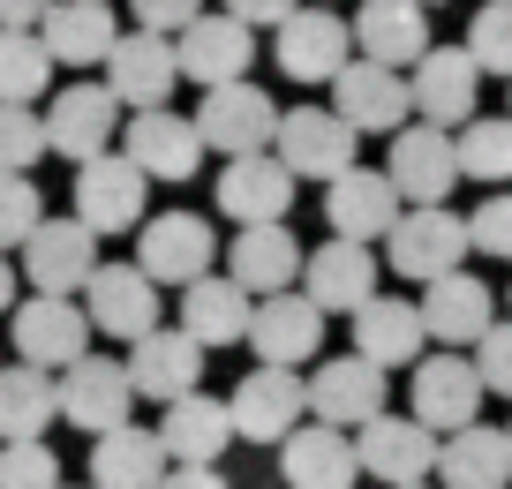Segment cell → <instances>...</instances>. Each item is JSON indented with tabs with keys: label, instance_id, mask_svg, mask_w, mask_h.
<instances>
[{
	"label": "cell",
	"instance_id": "obj_1",
	"mask_svg": "<svg viewBox=\"0 0 512 489\" xmlns=\"http://www.w3.org/2000/svg\"><path fill=\"white\" fill-rule=\"evenodd\" d=\"M467 249H475V234H467V219L452 204H407L400 219H392V234H384V264L400 271V279H415V286L460 271Z\"/></svg>",
	"mask_w": 512,
	"mask_h": 489
},
{
	"label": "cell",
	"instance_id": "obj_2",
	"mask_svg": "<svg viewBox=\"0 0 512 489\" xmlns=\"http://www.w3.org/2000/svg\"><path fill=\"white\" fill-rule=\"evenodd\" d=\"M234 437L241 444H287L294 429L309 422V377L287 362H256L249 377L234 384Z\"/></svg>",
	"mask_w": 512,
	"mask_h": 489
},
{
	"label": "cell",
	"instance_id": "obj_3",
	"mask_svg": "<svg viewBox=\"0 0 512 489\" xmlns=\"http://www.w3.org/2000/svg\"><path fill=\"white\" fill-rule=\"evenodd\" d=\"M437 444H445V437H437V429L422 422L415 407H407V414L384 407V414H369V422L354 429L362 474H369V482H384V489H400V482H430V474H437Z\"/></svg>",
	"mask_w": 512,
	"mask_h": 489
},
{
	"label": "cell",
	"instance_id": "obj_4",
	"mask_svg": "<svg viewBox=\"0 0 512 489\" xmlns=\"http://www.w3.org/2000/svg\"><path fill=\"white\" fill-rule=\"evenodd\" d=\"M144 196H151V174L128 151H98L76 166V219L91 234H136L144 226Z\"/></svg>",
	"mask_w": 512,
	"mask_h": 489
},
{
	"label": "cell",
	"instance_id": "obj_5",
	"mask_svg": "<svg viewBox=\"0 0 512 489\" xmlns=\"http://www.w3.org/2000/svg\"><path fill=\"white\" fill-rule=\"evenodd\" d=\"M196 128H204V151L219 158H241V151H272L279 136V106L264 83L234 76V83H211L204 106H196Z\"/></svg>",
	"mask_w": 512,
	"mask_h": 489
},
{
	"label": "cell",
	"instance_id": "obj_6",
	"mask_svg": "<svg viewBox=\"0 0 512 489\" xmlns=\"http://www.w3.org/2000/svg\"><path fill=\"white\" fill-rule=\"evenodd\" d=\"M354 143H362V128L339 106H294V113H279L272 151L294 166V181H332L354 166Z\"/></svg>",
	"mask_w": 512,
	"mask_h": 489
},
{
	"label": "cell",
	"instance_id": "obj_7",
	"mask_svg": "<svg viewBox=\"0 0 512 489\" xmlns=\"http://www.w3.org/2000/svg\"><path fill=\"white\" fill-rule=\"evenodd\" d=\"M121 121H128V106L113 98V83H68V91H53V106H46V143H53V158L83 166V158L113 151Z\"/></svg>",
	"mask_w": 512,
	"mask_h": 489
},
{
	"label": "cell",
	"instance_id": "obj_8",
	"mask_svg": "<svg viewBox=\"0 0 512 489\" xmlns=\"http://www.w3.org/2000/svg\"><path fill=\"white\" fill-rule=\"evenodd\" d=\"M204 339L189 332V324H151L144 339H128V384H136V399H151V407H166V399L196 392L204 384Z\"/></svg>",
	"mask_w": 512,
	"mask_h": 489
},
{
	"label": "cell",
	"instance_id": "obj_9",
	"mask_svg": "<svg viewBox=\"0 0 512 489\" xmlns=\"http://www.w3.org/2000/svg\"><path fill=\"white\" fill-rule=\"evenodd\" d=\"M241 347L256 354V362H317L324 354V309L302 294V286H279V294H256V316H249V339Z\"/></svg>",
	"mask_w": 512,
	"mask_h": 489
},
{
	"label": "cell",
	"instance_id": "obj_10",
	"mask_svg": "<svg viewBox=\"0 0 512 489\" xmlns=\"http://www.w3.org/2000/svg\"><path fill=\"white\" fill-rule=\"evenodd\" d=\"M392 407V369L369 362L362 347L339 354V362H317L309 369V414L317 422H339V429H362L369 414Z\"/></svg>",
	"mask_w": 512,
	"mask_h": 489
},
{
	"label": "cell",
	"instance_id": "obj_11",
	"mask_svg": "<svg viewBox=\"0 0 512 489\" xmlns=\"http://www.w3.org/2000/svg\"><path fill=\"white\" fill-rule=\"evenodd\" d=\"M136 264L151 271L159 286H189V279H204V271H219V234H211V219H196V211H159V219H144L136 226Z\"/></svg>",
	"mask_w": 512,
	"mask_h": 489
},
{
	"label": "cell",
	"instance_id": "obj_12",
	"mask_svg": "<svg viewBox=\"0 0 512 489\" xmlns=\"http://www.w3.org/2000/svg\"><path fill=\"white\" fill-rule=\"evenodd\" d=\"M121 151L144 166L151 181H189L204 166V128L196 113H174V106H136L121 121Z\"/></svg>",
	"mask_w": 512,
	"mask_h": 489
},
{
	"label": "cell",
	"instance_id": "obj_13",
	"mask_svg": "<svg viewBox=\"0 0 512 489\" xmlns=\"http://www.w3.org/2000/svg\"><path fill=\"white\" fill-rule=\"evenodd\" d=\"M482 369L467 362V347H430L415 362V384H407V407L422 414V422L445 437V429H460V422H475L482 414Z\"/></svg>",
	"mask_w": 512,
	"mask_h": 489
},
{
	"label": "cell",
	"instance_id": "obj_14",
	"mask_svg": "<svg viewBox=\"0 0 512 489\" xmlns=\"http://www.w3.org/2000/svg\"><path fill=\"white\" fill-rule=\"evenodd\" d=\"M332 106L347 113L362 136H392V128H407V113H415V83H407V68H384V61H347L332 83Z\"/></svg>",
	"mask_w": 512,
	"mask_h": 489
},
{
	"label": "cell",
	"instance_id": "obj_15",
	"mask_svg": "<svg viewBox=\"0 0 512 489\" xmlns=\"http://www.w3.org/2000/svg\"><path fill=\"white\" fill-rule=\"evenodd\" d=\"M384 174L407 204H445L460 189V151H452V128L415 121V128H392V151H384Z\"/></svg>",
	"mask_w": 512,
	"mask_h": 489
},
{
	"label": "cell",
	"instance_id": "obj_16",
	"mask_svg": "<svg viewBox=\"0 0 512 489\" xmlns=\"http://www.w3.org/2000/svg\"><path fill=\"white\" fill-rule=\"evenodd\" d=\"M159 294L166 286L151 279L144 264H98L91 279H83V309H91V332L106 339H144L151 324H159Z\"/></svg>",
	"mask_w": 512,
	"mask_h": 489
},
{
	"label": "cell",
	"instance_id": "obj_17",
	"mask_svg": "<svg viewBox=\"0 0 512 489\" xmlns=\"http://www.w3.org/2000/svg\"><path fill=\"white\" fill-rule=\"evenodd\" d=\"M16 354L38 369H68L76 354H91V309L76 294H38L16 301Z\"/></svg>",
	"mask_w": 512,
	"mask_h": 489
},
{
	"label": "cell",
	"instance_id": "obj_18",
	"mask_svg": "<svg viewBox=\"0 0 512 489\" xmlns=\"http://www.w3.org/2000/svg\"><path fill=\"white\" fill-rule=\"evenodd\" d=\"M98 241L91 226L68 211V219H38L31 241H23V279L38 286V294H83V279L98 271Z\"/></svg>",
	"mask_w": 512,
	"mask_h": 489
},
{
	"label": "cell",
	"instance_id": "obj_19",
	"mask_svg": "<svg viewBox=\"0 0 512 489\" xmlns=\"http://www.w3.org/2000/svg\"><path fill=\"white\" fill-rule=\"evenodd\" d=\"M347 53H354V31L332 8H294L272 31V61H279V76H294V83H332L339 68H347Z\"/></svg>",
	"mask_w": 512,
	"mask_h": 489
},
{
	"label": "cell",
	"instance_id": "obj_20",
	"mask_svg": "<svg viewBox=\"0 0 512 489\" xmlns=\"http://www.w3.org/2000/svg\"><path fill=\"white\" fill-rule=\"evenodd\" d=\"M211 196H219V211L234 226L287 219L294 211V166L279 151H241V158H226V174L211 181Z\"/></svg>",
	"mask_w": 512,
	"mask_h": 489
},
{
	"label": "cell",
	"instance_id": "obj_21",
	"mask_svg": "<svg viewBox=\"0 0 512 489\" xmlns=\"http://www.w3.org/2000/svg\"><path fill=\"white\" fill-rule=\"evenodd\" d=\"M106 83H113V98H121L128 113L136 106H166L174 98V83H181V53H174V38L166 31H121L113 38V53H106Z\"/></svg>",
	"mask_w": 512,
	"mask_h": 489
},
{
	"label": "cell",
	"instance_id": "obj_22",
	"mask_svg": "<svg viewBox=\"0 0 512 489\" xmlns=\"http://www.w3.org/2000/svg\"><path fill=\"white\" fill-rule=\"evenodd\" d=\"M128 407H136L128 362H113V354H76V362L61 369V422H76L83 437L128 422Z\"/></svg>",
	"mask_w": 512,
	"mask_h": 489
},
{
	"label": "cell",
	"instance_id": "obj_23",
	"mask_svg": "<svg viewBox=\"0 0 512 489\" xmlns=\"http://www.w3.org/2000/svg\"><path fill=\"white\" fill-rule=\"evenodd\" d=\"M415 121H437V128H460V121H475V98H482V61L467 46H430L415 61Z\"/></svg>",
	"mask_w": 512,
	"mask_h": 489
},
{
	"label": "cell",
	"instance_id": "obj_24",
	"mask_svg": "<svg viewBox=\"0 0 512 489\" xmlns=\"http://www.w3.org/2000/svg\"><path fill=\"white\" fill-rule=\"evenodd\" d=\"M302 294L317 301L324 316H354L369 294H377V256H369V241L332 234L324 249H309L302 256Z\"/></svg>",
	"mask_w": 512,
	"mask_h": 489
},
{
	"label": "cell",
	"instance_id": "obj_25",
	"mask_svg": "<svg viewBox=\"0 0 512 489\" xmlns=\"http://www.w3.org/2000/svg\"><path fill=\"white\" fill-rule=\"evenodd\" d=\"M174 53H181V83H234V76H249V61H256V31L241 16H226V8H204V16L189 23V31L174 38Z\"/></svg>",
	"mask_w": 512,
	"mask_h": 489
},
{
	"label": "cell",
	"instance_id": "obj_26",
	"mask_svg": "<svg viewBox=\"0 0 512 489\" xmlns=\"http://www.w3.org/2000/svg\"><path fill=\"white\" fill-rule=\"evenodd\" d=\"M400 211H407V196L392 189V174H384V166H347V174L324 181V219H332V234L384 241Z\"/></svg>",
	"mask_w": 512,
	"mask_h": 489
},
{
	"label": "cell",
	"instance_id": "obj_27",
	"mask_svg": "<svg viewBox=\"0 0 512 489\" xmlns=\"http://www.w3.org/2000/svg\"><path fill=\"white\" fill-rule=\"evenodd\" d=\"M279 474H287V489H354V474H362L354 429L317 422V414H309V422L279 444Z\"/></svg>",
	"mask_w": 512,
	"mask_h": 489
},
{
	"label": "cell",
	"instance_id": "obj_28",
	"mask_svg": "<svg viewBox=\"0 0 512 489\" xmlns=\"http://www.w3.org/2000/svg\"><path fill=\"white\" fill-rule=\"evenodd\" d=\"M422 324H430V347H475L497 324V294L475 279V271H445V279L422 286Z\"/></svg>",
	"mask_w": 512,
	"mask_h": 489
},
{
	"label": "cell",
	"instance_id": "obj_29",
	"mask_svg": "<svg viewBox=\"0 0 512 489\" xmlns=\"http://www.w3.org/2000/svg\"><path fill=\"white\" fill-rule=\"evenodd\" d=\"M38 38H46V53L61 68H106L113 38H121V16H113V0H46Z\"/></svg>",
	"mask_w": 512,
	"mask_h": 489
},
{
	"label": "cell",
	"instance_id": "obj_30",
	"mask_svg": "<svg viewBox=\"0 0 512 489\" xmlns=\"http://www.w3.org/2000/svg\"><path fill=\"white\" fill-rule=\"evenodd\" d=\"M159 437H166V459H181V467H219V452L234 444V407L196 384V392L159 407Z\"/></svg>",
	"mask_w": 512,
	"mask_h": 489
},
{
	"label": "cell",
	"instance_id": "obj_31",
	"mask_svg": "<svg viewBox=\"0 0 512 489\" xmlns=\"http://www.w3.org/2000/svg\"><path fill=\"white\" fill-rule=\"evenodd\" d=\"M354 347L384 369H415L430 354V324H422V301H400V294H369L354 309Z\"/></svg>",
	"mask_w": 512,
	"mask_h": 489
},
{
	"label": "cell",
	"instance_id": "obj_32",
	"mask_svg": "<svg viewBox=\"0 0 512 489\" xmlns=\"http://www.w3.org/2000/svg\"><path fill=\"white\" fill-rule=\"evenodd\" d=\"M249 316H256V294L234 271H204V279L181 286V324H189L204 347H241V339H249Z\"/></svg>",
	"mask_w": 512,
	"mask_h": 489
},
{
	"label": "cell",
	"instance_id": "obj_33",
	"mask_svg": "<svg viewBox=\"0 0 512 489\" xmlns=\"http://www.w3.org/2000/svg\"><path fill=\"white\" fill-rule=\"evenodd\" d=\"M354 46H362L369 61H384V68L422 61V53L437 46L430 8H422V0H362V8H354Z\"/></svg>",
	"mask_w": 512,
	"mask_h": 489
},
{
	"label": "cell",
	"instance_id": "obj_34",
	"mask_svg": "<svg viewBox=\"0 0 512 489\" xmlns=\"http://www.w3.org/2000/svg\"><path fill=\"white\" fill-rule=\"evenodd\" d=\"M437 482L445 489H505L512 482V437L490 429L482 414L460 422V429H445V444H437Z\"/></svg>",
	"mask_w": 512,
	"mask_h": 489
},
{
	"label": "cell",
	"instance_id": "obj_35",
	"mask_svg": "<svg viewBox=\"0 0 512 489\" xmlns=\"http://www.w3.org/2000/svg\"><path fill=\"white\" fill-rule=\"evenodd\" d=\"M226 271H234L249 294H279V286L302 279V241L287 234V219L234 226V241H226Z\"/></svg>",
	"mask_w": 512,
	"mask_h": 489
},
{
	"label": "cell",
	"instance_id": "obj_36",
	"mask_svg": "<svg viewBox=\"0 0 512 489\" xmlns=\"http://www.w3.org/2000/svg\"><path fill=\"white\" fill-rule=\"evenodd\" d=\"M166 467H174V459H166L159 429L113 422V429H98V437H91V482H106V489H159Z\"/></svg>",
	"mask_w": 512,
	"mask_h": 489
},
{
	"label": "cell",
	"instance_id": "obj_37",
	"mask_svg": "<svg viewBox=\"0 0 512 489\" xmlns=\"http://www.w3.org/2000/svg\"><path fill=\"white\" fill-rule=\"evenodd\" d=\"M61 422V369L38 362H0V437H46Z\"/></svg>",
	"mask_w": 512,
	"mask_h": 489
},
{
	"label": "cell",
	"instance_id": "obj_38",
	"mask_svg": "<svg viewBox=\"0 0 512 489\" xmlns=\"http://www.w3.org/2000/svg\"><path fill=\"white\" fill-rule=\"evenodd\" d=\"M460 181H512V113H475L452 128Z\"/></svg>",
	"mask_w": 512,
	"mask_h": 489
},
{
	"label": "cell",
	"instance_id": "obj_39",
	"mask_svg": "<svg viewBox=\"0 0 512 489\" xmlns=\"http://www.w3.org/2000/svg\"><path fill=\"white\" fill-rule=\"evenodd\" d=\"M53 53L38 31H0V98H16V106H38L53 91Z\"/></svg>",
	"mask_w": 512,
	"mask_h": 489
},
{
	"label": "cell",
	"instance_id": "obj_40",
	"mask_svg": "<svg viewBox=\"0 0 512 489\" xmlns=\"http://www.w3.org/2000/svg\"><path fill=\"white\" fill-rule=\"evenodd\" d=\"M46 151H53V143H46V113L0 98V174H31Z\"/></svg>",
	"mask_w": 512,
	"mask_h": 489
},
{
	"label": "cell",
	"instance_id": "obj_41",
	"mask_svg": "<svg viewBox=\"0 0 512 489\" xmlns=\"http://www.w3.org/2000/svg\"><path fill=\"white\" fill-rule=\"evenodd\" d=\"M0 489H61V459L46 437H0Z\"/></svg>",
	"mask_w": 512,
	"mask_h": 489
},
{
	"label": "cell",
	"instance_id": "obj_42",
	"mask_svg": "<svg viewBox=\"0 0 512 489\" xmlns=\"http://www.w3.org/2000/svg\"><path fill=\"white\" fill-rule=\"evenodd\" d=\"M467 53L482 61V76H505L512 83V0H482V8H475Z\"/></svg>",
	"mask_w": 512,
	"mask_h": 489
},
{
	"label": "cell",
	"instance_id": "obj_43",
	"mask_svg": "<svg viewBox=\"0 0 512 489\" xmlns=\"http://www.w3.org/2000/svg\"><path fill=\"white\" fill-rule=\"evenodd\" d=\"M38 219H46L38 181H31V174H0V249H23Z\"/></svg>",
	"mask_w": 512,
	"mask_h": 489
},
{
	"label": "cell",
	"instance_id": "obj_44",
	"mask_svg": "<svg viewBox=\"0 0 512 489\" xmlns=\"http://www.w3.org/2000/svg\"><path fill=\"white\" fill-rule=\"evenodd\" d=\"M475 369H482V392L512 399V316H497L490 332L475 339Z\"/></svg>",
	"mask_w": 512,
	"mask_h": 489
},
{
	"label": "cell",
	"instance_id": "obj_45",
	"mask_svg": "<svg viewBox=\"0 0 512 489\" xmlns=\"http://www.w3.org/2000/svg\"><path fill=\"white\" fill-rule=\"evenodd\" d=\"M467 234H475V249H482V256H505V264H512V189L482 196L475 219H467Z\"/></svg>",
	"mask_w": 512,
	"mask_h": 489
},
{
	"label": "cell",
	"instance_id": "obj_46",
	"mask_svg": "<svg viewBox=\"0 0 512 489\" xmlns=\"http://www.w3.org/2000/svg\"><path fill=\"white\" fill-rule=\"evenodd\" d=\"M128 16L144 23V31H166V38H181L196 16H204V0H128Z\"/></svg>",
	"mask_w": 512,
	"mask_h": 489
},
{
	"label": "cell",
	"instance_id": "obj_47",
	"mask_svg": "<svg viewBox=\"0 0 512 489\" xmlns=\"http://www.w3.org/2000/svg\"><path fill=\"white\" fill-rule=\"evenodd\" d=\"M226 16H241L249 31H279L294 16V0H226Z\"/></svg>",
	"mask_w": 512,
	"mask_h": 489
},
{
	"label": "cell",
	"instance_id": "obj_48",
	"mask_svg": "<svg viewBox=\"0 0 512 489\" xmlns=\"http://www.w3.org/2000/svg\"><path fill=\"white\" fill-rule=\"evenodd\" d=\"M159 489H234V482H226L219 467H181V459H174V467L159 474Z\"/></svg>",
	"mask_w": 512,
	"mask_h": 489
},
{
	"label": "cell",
	"instance_id": "obj_49",
	"mask_svg": "<svg viewBox=\"0 0 512 489\" xmlns=\"http://www.w3.org/2000/svg\"><path fill=\"white\" fill-rule=\"evenodd\" d=\"M46 0H0V31H38Z\"/></svg>",
	"mask_w": 512,
	"mask_h": 489
},
{
	"label": "cell",
	"instance_id": "obj_50",
	"mask_svg": "<svg viewBox=\"0 0 512 489\" xmlns=\"http://www.w3.org/2000/svg\"><path fill=\"white\" fill-rule=\"evenodd\" d=\"M0 309H16V264H8V249H0Z\"/></svg>",
	"mask_w": 512,
	"mask_h": 489
},
{
	"label": "cell",
	"instance_id": "obj_51",
	"mask_svg": "<svg viewBox=\"0 0 512 489\" xmlns=\"http://www.w3.org/2000/svg\"><path fill=\"white\" fill-rule=\"evenodd\" d=\"M61 489H106V482H61Z\"/></svg>",
	"mask_w": 512,
	"mask_h": 489
},
{
	"label": "cell",
	"instance_id": "obj_52",
	"mask_svg": "<svg viewBox=\"0 0 512 489\" xmlns=\"http://www.w3.org/2000/svg\"><path fill=\"white\" fill-rule=\"evenodd\" d=\"M400 489H430V482H400Z\"/></svg>",
	"mask_w": 512,
	"mask_h": 489
},
{
	"label": "cell",
	"instance_id": "obj_53",
	"mask_svg": "<svg viewBox=\"0 0 512 489\" xmlns=\"http://www.w3.org/2000/svg\"><path fill=\"white\" fill-rule=\"evenodd\" d=\"M422 8H437V0H422Z\"/></svg>",
	"mask_w": 512,
	"mask_h": 489
},
{
	"label": "cell",
	"instance_id": "obj_54",
	"mask_svg": "<svg viewBox=\"0 0 512 489\" xmlns=\"http://www.w3.org/2000/svg\"><path fill=\"white\" fill-rule=\"evenodd\" d=\"M505 437H512V422H505Z\"/></svg>",
	"mask_w": 512,
	"mask_h": 489
},
{
	"label": "cell",
	"instance_id": "obj_55",
	"mask_svg": "<svg viewBox=\"0 0 512 489\" xmlns=\"http://www.w3.org/2000/svg\"><path fill=\"white\" fill-rule=\"evenodd\" d=\"M505 309H512V294H505Z\"/></svg>",
	"mask_w": 512,
	"mask_h": 489
}]
</instances>
